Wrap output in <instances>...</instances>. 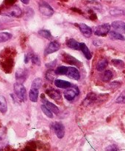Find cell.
<instances>
[{
	"instance_id": "15",
	"label": "cell",
	"mask_w": 125,
	"mask_h": 151,
	"mask_svg": "<svg viewBox=\"0 0 125 151\" xmlns=\"http://www.w3.org/2000/svg\"><path fill=\"white\" fill-rule=\"evenodd\" d=\"M108 33L110 38L113 40H120V41H124L125 40V38L124 37V35H122L119 32H116V31H110Z\"/></svg>"
},
{
	"instance_id": "17",
	"label": "cell",
	"mask_w": 125,
	"mask_h": 151,
	"mask_svg": "<svg viewBox=\"0 0 125 151\" xmlns=\"http://www.w3.org/2000/svg\"><path fill=\"white\" fill-rule=\"evenodd\" d=\"M7 110V101H6L5 98L3 95L0 94V111L2 114L6 113Z\"/></svg>"
},
{
	"instance_id": "7",
	"label": "cell",
	"mask_w": 125,
	"mask_h": 151,
	"mask_svg": "<svg viewBox=\"0 0 125 151\" xmlns=\"http://www.w3.org/2000/svg\"><path fill=\"white\" fill-rule=\"evenodd\" d=\"M27 71L24 69H19L16 72V78L17 80L18 83H22L25 81V80L27 78Z\"/></svg>"
},
{
	"instance_id": "6",
	"label": "cell",
	"mask_w": 125,
	"mask_h": 151,
	"mask_svg": "<svg viewBox=\"0 0 125 151\" xmlns=\"http://www.w3.org/2000/svg\"><path fill=\"white\" fill-rule=\"evenodd\" d=\"M66 75H67L70 78L76 80V81H78L80 78V73H79V70L75 67H68L67 73Z\"/></svg>"
},
{
	"instance_id": "22",
	"label": "cell",
	"mask_w": 125,
	"mask_h": 151,
	"mask_svg": "<svg viewBox=\"0 0 125 151\" xmlns=\"http://www.w3.org/2000/svg\"><path fill=\"white\" fill-rule=\"evenodd\" d=\"M67 71H68V67L61 66L57 68V69L55 70V73L57 75H66Z\"/></svg>"
},
{
	"instance_id": "14",
	"label": "cell",
	"mask_w": 125,
	"mask_h": 151,
	"mask_svg": "<svg viewBox=\"0 0 125 151\" xmlns=\"http://www.w3.org/2000/svg\"><path fill=\"white\" fill-rule=\"evenodd\" d=\"M38 91L39 89L35 88H31L30 91L29 92V100L32 102H35L38 101Z\"/></svg>"
},
{
	"instance_id": "16",
	"label": "cell",
	"mask_w": 125,
	"mask_h": 151,
	"mask_svg": "<svg viewBox=\"0 0 125 151\" xmlns=\"http://www.w3.org/2000/svg\"><path fill=\"white\" fill-rule=\"evenodd\" d=\"M44 104L45 105V106H46V107L48 108V109H49V110L51 111L52 113L58 114L59 111H59V109L55 106V105L53 104V103H50V102L47 101V100H44Z\"/></svg>"
},
{
	"instance_id": "2",
	"label": "cell",
	"mask_w": 125,
	"mask_h": 151,
	"mask_svg": "<svg viewBox=\"0 0 125 151\" xmlns=\"http://www.w3.org/2000/svg\"><path fill=\"white\" fill-rule=\"evenodd\" d=\"M63 94H64V97L66 100L71 101L79 94V89H78L77 87L71 86L69 88H66Z\"/></svg>"
},
{
	"instance_id": "10",
	"label": "cell",
	"mask_w": 125,
	"mask_h": 151,
	"mask_svg": "<svg viewBox=\"0 0 125 151\" xmlns=\"http://www.w3.org/2000/svg\"><path fill=\"white\" fill-rule=\"evenodd\" d=\"M112 27L116 30L125 33V22H121V21H116L112 23Z\"/></svg>"
},
{
	"instance_id": "21",
	"label": "cell",
	"mask_w": 125,
	"mask_h": 151,
	"mask_svg": "<svg viewBox=\"0 0 125 151\" xmlns=\"http://www.w3.org/2000/svg\"><path fill=\"white\" fill-rule=\"evenodd\" d=\"M12 38V35L9 32H0V43L5 42Z\"/></svg>"
},
{
	"instance_id": "26",
	"label": "cell",
	"mask_w": 125,
	"mask_h": 151,
	"mask_svg": "<svg viewBox=\"0 0 125 151\" xmlns=\"http://www.w3.org/2000/svg\"><path fill=\"white\" fill-rule=\"evenodd\" d=\"M42 86V81H41L40 78H36L33 81L32 83V87L31 88H35L39 89L41 88V86Z\"/></svg>"
},
{
	"instance_id": "20",
	"label": "cell",
	"mask_w": 125,
	"mask_h": 151,
	"mask_svg": "<svg viewBox=\"0 0 125 151\" xmlns=\"http://www.w3.org/2000/svg\"><path fill=\"white\" fill-rule=\"evenodd\" d=\"M9 14L12 16H16V17H19L21 15V10L17 6H15V7H12L11 9L9 11Z\"/></svg>"
},
{
	"instance_id": "11",
	"label": "cell",
	"mask_w": 125,
	"mask_h": 151,
	"mask_svg": "<svg viewBox=\"0 0 125 151\" xmlns=\"http://www.w3.org/2000/svg\"><path fill=\"white\" fill-rule=\"evenodd\" d=\"M79 50L82 52V53L84 54L85 57L86 58V59H88V60L91 59L92 55H91V52H90L89 49L88 48L86 44H84V43H79Z\"/></svg>"
},
{
	"instance_id": "3",
	"label": "cell",
	"mask_w": 125,
	"mask_h": 151,
	"mask_svg": "<svg viewBox=\"0 0 125 151\" xmlns=\"http://www.w3.org/2000/svg\"><path fill=\"white\" fill-rule=\"evenodd\" d=\"M39 10L41 14L44 16H50L54 13L52 7L46 1H41L39 4Z\"/></svg>"
},
{
	"instance_id": "12",
	"label": "cell",
	"mask_w": 125,
	"mask_h": 151,
	"mask_svg": "<svg viewBox=\"0 0 125 151\" xmlns=\"http://www.w3.org/2000/svg\"><path fill=\"white\" fill-rule=\"evenodd\" d=\"M46 94H48L49 97L50 98L53 99V100H60L61 98V94H60V91L55 89H49L46 91Z\"/></svg>"
},
{
	"instance_id": "8",
	"label": "cell",
	"mask_w": 125,
	"mask_h": 151,
	"mask_svg": "<svg viewBox=\"0 0 125 151\" xmlns=\"http://www.w3.org/2000/svg\"><path fill=\"white\" fill-rule=\"evenodd\" d=\"M60 45L57 41H51L49 44L48 45V47H46L45 50V54L49 55L51 54L53 52H55L57 50H59L60 49Z\"/></svg>"
},
{
	"instance_id": "28",
	"label": "cell",
	"mask_w": 125,
	"mask_h": 151,
	"mask_svg": "<svg viewBox=\"0 0 125 151\" xmlns=\"http://www.w3.org/2000/svg\"><path fill=\"white\" fill-rule=\"evenodd\" d=\"M29 58H30L31 60H32V62L33 63H35V64L36 65H38V66L41 64V60H40L39 58H38V55H36L35 54H32Z\"/></svg>"
},
{
	"instance_id": "31",
	"label": "cell",
	"mask_w": 125,
	"mask_h": 151,
	"mask_svg": "<svg viewBox=\"0 0 125 151\" xmlns=\"http://www.w3.org/2000/svg\"><path fill=\"white\" fill-rule=\"evenodd\" d=\"M124 13V12L122 11L121 10H114V9H113V10H110V14L113 15V16H120V15H122Z\"/></svg>"
},
{
	"instance_id": "25",
	"label": "cell",
	"mask_w": 125,
	"mask_h": 151,
	"mask_svg": "<svg viewBox=\"0 0 125 151\" xmlns=\"http://www.w3.org/2000/svg\"><path fill=\"white\" fill-rule=\"evenodd\" d=\"M41 110L42 111L44 112V114L46 115V116H48L49 118H53V114H52V112L45 106V105H42L41 106Z\"/></svg>"
},
{
	"instance_id": "1",
	"label": "cell",
	"mask_w": 125,
	"mask_h": 151,
	"mask_svg": "<svg viewBox=\"0 0 125 151\" xmlns=\"http://www.w3.org/2000/svg\"><path fill=\"white\" fill-rule=\"evenodd\" d=\"M14 91L19 100L21 101H26V91L25 87L20 83H16L14 84Z\"/></svg>"
},
{
	"instance_id": "5",
	"label": "cell",
	"mask_w": 125,
	"mask_h": 151,
	"mask_svg": "<svg viewBox=\"0 0 125 151\" xmlns=\"http://www.w3.org/2000/svg\"><path fill=\"white\" fill-rule=\"evenodd\" d=\"M110 26L108 24H103L97 26L96 27L94 34L98 36H104L110 32Z\"/></svg>"
},
{
	"instance_id": "13",
	"label": "cell",
	"mask_w": 125,
	"mask_h": 151,
	"mask_svg": "<svg viewBox=\"0 0 125 151\" xmlns=\"http://www.w3.org/2000/svg\"><path fill=\"white\" fill-rule=\"evenodd\" d=\"M54 84L57 87L60 88H68L71 86V83L68 81H63V80H55Z\"/></svg>"
},
{
	"instance_id": "27",
	"label": "cell",
	"mask_w": 125,
	"mask_h": 151,
	"mask_svg": "<svg viewBox=\"0 0 125 151\" xmlns=\"http://www.w3.org/2000/svg\"><path fill=\"white\" fill-rule=\"evenodd\" d=\"M112 63H113L115 66L119 68V69H122V68L124 66V62L121 60H117V59L112 60Z\"/></svg>"
},
{
	"instance_id": "30",
	"label": "cell",
	"mask_w": 125,
	"mask_h": 151,
	"mask_svg": "<svg viewBox=\"0 0 125 151\" xmlns=\"http://www.w3.org/2000/svg\"><path fill=\"white\" fill-rule=\"evenodd\" d=\"M116 102L118 103H125V90L121 92V94L116 99Z\"/></svg>"
},
{
	"instance_id": "4",
	"label": "cell",
	"mask_w": 125,
	"mask_h": 151,
	"mask_svg": "<svg viewBox=\"0 0 125 151\" xmlns=\"http://www.w3.org/2000/svg\"><path fill=\"white\" fill-rule=\"evenodd\" d=\"M51 128L59 139H62L64 137L65 128L63 124L60 122H54L51 124Z\"/></svg>"
},
{
	"instance_id": "29",
	"label": "cell",
	"mask_w": 125,
	"mask_h": 151,
	"mask_svg": "<svg viewBox=\"0 0 125 151\" xmlns=\"http://www.w3.org/2000/svg\"><path fill=\"white\" fill-rule=\"evenodd\" d=\"M55 75H56L55 71L49 70L48 72H47L46 77V78L49 80V81H53V80L54 79V76H55Z\"/></svg>"
},
{
	"instance_id": "33",
	"label": "cell",
	"mask_w": 125,
	"mask_h": 151,
	"mask_svg": "<svg viewBox=\"0 0 125 151\" xmlns=\"http://www.w3.org/2000/svg\"><path fill=\"white\" fill-rule=\"evenodd\" d=\"M21 1L22 2H23L24 4H27L29 2V0H21Z\"/></svg>"
},
{
	"instance_id": "23",
	"label": "cell",
	"mask_w": 125,
	"mask_h": 151,
	"mask_svg": "<svg viewBox=\"0 0 125 151\" xmlns=\"http://www.w3.org/2000/svg\"><path fill=\"white\" fill-rule=\"evenodd\" d=\"M112 78H113V73H112L111 71L107 70L103 74L102 80L104 82H108V81H110L112 79Z\"/></svg>"
},
{
	"instance_id": "19",
	"label": "cell",
	"mask_w": 125,
	"mask_h": 151,
	"mask_svg": "<svg viewBox=\"0 0 125 151\" xmlns=\"http://www.w3.org/2000/svg\"><path fill=\"white\" fill-rule=\"evenodd\" d=\"M107 64H108V62L106 60L105 58H103L97 63L96 65V69L97 70L99 71V72H101V71L104 70L106 67L107 66Z\"/></svg>"
},
{
	"instance_id": "9",
	"label": "cell",
	"mask_w": 125,
	"mask_h": 151,
	"mask_svg": "<svg viewBox=\"0 0 125 151\" xmlns=\"http://www.w3.org/2000/svg\"><path fill=\"white\" fill-rule=\"evenodd\" d=\"M79 28L80 32L82 33V35L85 37H86V38H89L92 35V29H91V28L88 27V25L85 24H79Z\"/></svg>"
},
{
	"instance_id": "24",
	"label": "cell",
	"mask_w": 125,
	"mask_h": 151,
	"mask_svg": "<svg viewBox=\"0 0 125 151\" xmlns=\"http://www.w3.org/2000/svg\"><path fill=\"white\" fill-rule=\"evenodd\" d=\"M38 33H39L40 35H41L44 38H46V39H50L52 37L50 31L47 30V29H41V30H40L38 32Z\"/></svg>"
},
{
	"instance_id": "32",
	"label": "cell",
	"mask_w": 125,
	"mask_h": 151,
	"mask_svg": "<svg viewBox=\"0 0 125 151\" xmlns=\"http://www.w3.org/2000/svg\"><path fill=\"white\" fill-rule=\"evenodd\" d=\"M107 150H117V148H116V147H113V146H110V147H107Z\"/></svg>"
},
{
	"instance_id": "18",
	"label": "cell",
	"mask_w": 125,
	"mask_h": 151,
	"mask_svg": "<svg viewBox=\"0 0 125 151\" xmlns=\"http://www.w3.org/2000/svg\"><path fill=\"white\" fill-rule=\"evenodd\" d=\"M66 44H67V46L69 48L76 50H79V43L75 41L74 39H69L67 41V42H66Z\"/></svg>"
}]
</instances>
